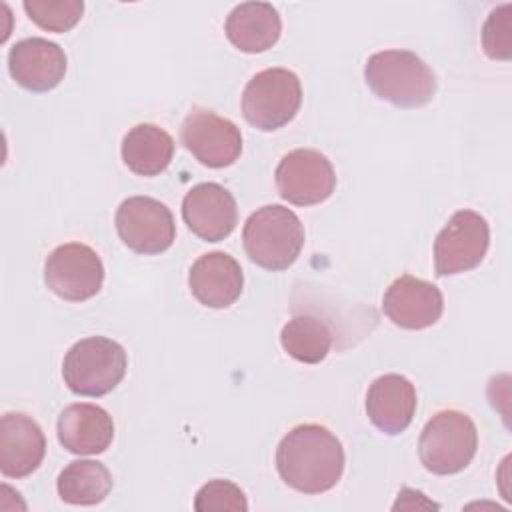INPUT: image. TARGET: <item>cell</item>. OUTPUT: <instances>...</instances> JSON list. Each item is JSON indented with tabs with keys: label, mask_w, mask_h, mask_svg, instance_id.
I'll return each instance as SVG.
<instances>
[{
	"label": "cell",
	"mask_w": 512,
	"mask_h": 512,
	"mask_svg": "<svg viewBox=\"0 0 512 512\" xmlns=\"http://www.w3.org/2000/svg\"><path fill=\"white\" fill-rule=\"evenodd\" d=\"M276 468L290 488L322 494L342 478L344 448L326 426L300 424L280 440Z\"/></svg>",
	"instance_id": "1"
},
{
	"label": "cell",
	"mask_w": 512,
	"mask_h": 512,
	"mask_svg": "<svg viewBox=\"0 0 512 512\" xmlns=\"http://www.w3.org/2000/svg\"><path fill=\"white\" fill-rule=\"evenodd\" d=\"M364 78L370 90L398 108H420L436 94L430 66L410 50H382L368 58Z\"/></svg>",
	"instance_id": "2"
},
{
	"label": "cell",
	"mask_w": 512,
	"mask_h": 512,
	"mask_svg": "<svg viewBox=\"0 0 512 512\" xmlns=\"http://www.w3.org/2000/svg\"><path fill=\"white\" fill-rule=\"evenodd\" d=\"M248 258L272 272L290 268L304 246V226L300 218L280 204H268L252 212L242 230Z\"/></svg>",
	"instance_id": "3"
},
{
	"label": "cell",
	"mask_w": 512,
	"mask_h": 512,
	"mask_svg": "<svg viewBox=\"0 0 512 512\" xmlns=\"http://www.w3.org/2000/svg\"><path fill=\"white\" fill-rule=\"evenodd\" d=\"M128 358L124 348L106 336H90L76 342L64 356L62 376L78 396H104L124 378Z\"/></svg>",
	"instance_id": "4"
},
{
	"label": "cell",
	"mask_w": 512,
	"mask_h": 512,
	"mask_svg": "<svg viewBox=\"0 0 512 512\" xmlns=\"http://www.w3.org/2000/svg\"><path fill=\"white\" fill-rule=\"evenodd\" d=\"M478 448V430L472 418L460 410L434 414L418 442V456L432 474H456L464 470Z\"/></svg>",
	"instance_id": "5"
},
{
	"label": "cell",
	"mask_w": 512,
	"mask_h": 512,
	"mask_svg": "<svg viewBox=\"0 0 512 512\" xmlns=\"http://www.w3.org/2000/svg\"><path fill=\"white\" fill-rule=\"evenodd\" d=\"M302 104L298 76L286 68H266L248 80L242 92V114L262 132L286 126Z\"/></svg>",
	"instance_id": "6"
},
{
	"label": "cell",
	"mask_w": 512,
	"mask_h": 512,
	"mask_svg": "<svg viewBox=\"0 0 512 512\" xmlns=\"http://www.w3.org/2000/svg\"><path fill=\"white\" fill-rule=\"evenodd\" d=\"M490 246V228L474 210H458L434 240V268L438 276H454L476 268Z\"/></svg>",
	"instance_id": "7"
},
{
	"label": "cell",
	"mask_w": 512,
	"mask_h": 512,
	"mask_svg": "<svg viewBox=\"0 0 512 512\" xmlns=\"http://www.w3.org/2000/svg\"><path fill=\"white\" fill-rule=\"evenodd\" d=\"M44 282L58 298L84 302L100 292L104 266L90 246L68 242L48 254L44 262Z\"/></svg>",
	"instance_id": "8"
},
{
	"label": "cell",
	"mask_w": 512,
	"mask_h": 512,
	"mask_svg": "<svg viewBox=\"0 0 512 512\" xmlns=\"http://www.w3.org/2000/svg\"><path fill=\"white\" fill-rule=\"evenodd\" d=\"M120 240L138 254H160L176 238V224L170 208L150 196H130L116 210Z\"/></svg>",
	"instance_id": "9"
},
{
	"label": "cell",
	"mask_w": 512,
	"mask_h": 512,
	"mask_svg": "<svg viewBox=\"0 0 512 512\" xmlns=\"http://www.w3.org/2000/svg\"><path fill=\"white\" fill-rule=\"evenodd\" d=\"M274 178L278 194L296 206L320 204L336 188V174L330 160L312 148H296L282 156Z\"/></svg>",
	"instance_id": "10"
},
{
	"label": "cell",
	"mask_w": 512,
	"mask_h": 512,
	"mask_svg": "<svg viewBox=\"0 0 512 512\" xmlns=\"http://www.w3.org/2000/svg\"><path fill=\"white\" fill-rule=\"evenodd\" d=\"M180 134L186 150L208 168H224L240 158V128L208 108L194 106L186 114Z\"/></svg>",
	"instance_id": "11"
},
{
	"label": "cell",
	"mask_w": 512,
	"mask_h": 512,
	"mask_svg": "<svg viewBox=\"0 0 512 512\" xmlns=\"http://www.w3.org/2000/svg\"><path fill=\"white\" fill-rule=\"evenodd\" d=\"M382 310L388 320L400 328L424 330L440 320L444 298L440 288L432 282L404 274L386 288Z\"/></svg>",
	"instance_id": "12"
},
{
	"label": "cell",
	"mask_w": 512,
	"mask_h": 512,
	"mask_svg": "<svg viewBox=\"0 0 512 512\" xmlns=\"http://www.w3.org/2000/svg\"><path fill=\"white\" fill-rule=\"evenodd\" d=\"M182 218L192 234L206 242H220L238 224L234 196L216 182L196 184L182 200Z\"/></svg>",
	"instance_id": "13"
},
{
	"label": "cell",
	"mask_w": 512,
	"mask_h": 512,
	"mask_svg": "<svg viewBox=\"0 0 512 512\" xmlns=\"http://www.w3.org/2000/svg\"><path fill=\"white\" fill-rule=\"evenodd\" d=\"M10 76L30 92H48L66 74L64 50L46 38H24L8 52Z\"/></svg>",
	"instance_id": "14"
},
{
	"label": "cell",
	"mask_w": 512,
	"mask_h": 512,
	"mask_svg": "<svg viewBox=\"0 0 512 512\" xmlns=\"http://www.w3.org/2000/svg\"><path fill=\"white\" fill-rule=\"evenodd\" d=\"M42 428L26 414L6 412L0 420V470L8 478L32 474L44 458Z\"/></svg>",
	"instance_id": "15"
},
{
	"label": "cell",
	"mask_w": 512,
	"mask_h": 512,
	"mask_svg": "<svg viewBox=\"0 0 512 512\" xmlns=\"http://www.w3.org/2000/svg\"><path fill=\"white\" fill-rule=\"evenodd\" d=\"M190 292L208 308H228L234 304L244 286L240 264L226 252L202 254L188 274Z\"/></svg>",
	"instance_id": "16"
},
{
	"label": "cell",
	"mask_w": 512,
	"mask_h": 512,
	"mask_svg": "<svg viewBox=\"0 0 512 512\" xmlns=\"http://www.w3.org/2000/svg\"><path fill=\"white\" fill-rule=\"evenodd\" d=\"M56 430L60 444L80 456L100 454L114 440L112 416L104 408L88 402L66 406L58 416Z\"/></svg>",
	"instance_id": "17"
},
{
	"label": "cell",
	"mask_w": 512,
	"mask_h": 512,
	"mask_svg": "<svg viewBox=\"0 0 512 512\" xmlns=\"http://www.w3.org/2000/svg\"><path fill=\"white\" fill-rule=\"evenodd\" d=\"M416 388L400 374L376 378L366 394V412L370 422L384 434L404 432L416 412Z\"/></svg>",
	"instance_id": "18"
},
{
	"label": "cell",
	"mask_w": 512,
	"mask_h": 512,
	"mask_svg": "<svg viewBox=\"0 0 512 512\" xmlns=\"http://www.w3.org/2000/svg\"><path fill=\"white\" fill-rule=\"evenodd\" d=\"M280 34V14L268 2H242L226 18L228 40L246 54H258L272 48Z\"/></svg>",
	"instance_id": "19"
},
{
	"label": "cell",
	"mask_w": 512,
	"mask_h": 512,
	"mask_svg": "<svg viewBox=\"0 0 512 512\" xmlns=\"http://www.w3.org/2000/svg\"><path fill=\"white\" fill-rule=\"evenodd\" d=\"M174 156L172 136L156 124H136L122 140V160L138 176H158Z\"/></svg>",
	"instance_id": "20"
},
{
	"label": "cell",
	"mask_w": 512,
	"mask_h": 512,
	"mask_svg": "<svg viewBox=\"0 0 512 512\" xmlns=\"http://www.w3.org/2000/svg\"><path fill=\"white\" fill-rule=\"evenodd\" d=\"M56 490L66 504L92 506L110 494L112 474L98 460H74L60 472Z\"/></svg>",
	"instance_id": "21"
},
{
	"label": "cell",
	"mask_w": 512,
	"mask_h": 512,
	"mask_svg": "<svg viewBox=\"0 0 512 512\" xmlns=\"http://www.w3.org/2000/svg\"><path fill=\"white\" fill-rule=\"evenodd\" d=\"M280 344L294 360L318 364L332 348V330L322 318L314 314H300L282 326Z\"/></svg>",
	"instance_id": "22"
},
{
	"label": "cell",
	"mask_w": 512,
	"mask_h": 512,
	"mask_svg": "<svg viewBox=\"0 0 512 512\" xmlns=\"http://www.w3.org/2000/svg\"><path fill=\"white\" fill-rule=\"evenodd\" d=\"M22 6L30 20L48 32L74 28L84 12L82 0H24Z\"/></svg>",
	"instance_id": "23"
},
{
	"label": "cell",
	"mask_w": 512,
	"mask_h": 512,
	"mask_svg": "<svg viewBox=\"0 0 512 512\" xmlns=\"http://www.w3.org/2000/svg\"><path fill=\"white\" fill-rule=\"evenodd\" d=\"M194 510L198 512H212V510H232V512H246L248 502L244 492L230 480H210L206 482L194 498Z\"/></svg>",
	"instance_id": "24"
},
{
	"label": "cell",
	"mask_w": 512,
	"mask_h": 512,
	"mask_svg": "<svg viewBox=\"0 0 512 512\" xmlns=\"http://www.w3.org/2000/svg\"><path fill=\"white\" fill-rule=\"evenodd\" d=\"M482 44L490 58H510V4H502L490 12L482 30Z\"/></svg>",
	"instance_id": "25"
}]
</instances>
